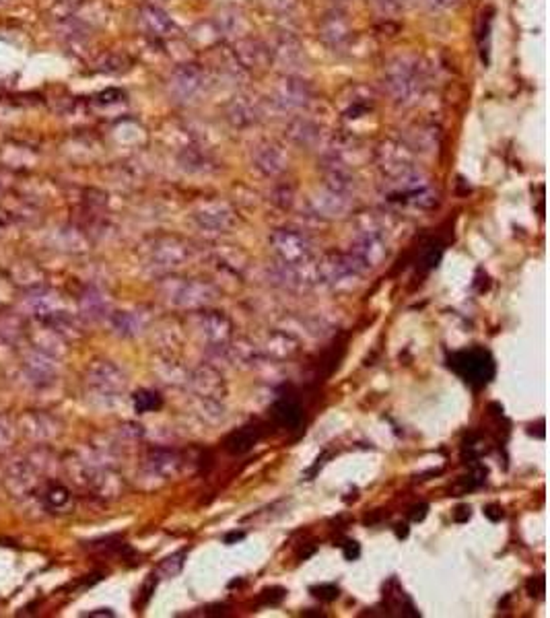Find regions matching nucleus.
Here are the masks:
<instances>
[{"label": "nucleus", "mask_w": 550, "mask_h": 618, "mask_svg": "<svg viewBox=\"0 0 550 618\" xmlns=\"http://www.w3.org/2000/svg\"><path fill=\"white\" fill-rule=\"evenodd\" d=\"M449 367L474 390L484 388L495 375V363L491 355L482 348L460 350L449 357Z\"/></svg>", "instance_id": "1"}, {"label": "nucleus", "mask_w": 550, "mask_h": 618, "mask_svg": "<svg viewBox=\"0 0 550 618\" xmlns=\"http://www.w3.org/2000/svg\"><path fill=\"white\" fill-rule=\"evenodd\" d=\"M2 484L14 499L31 497L39 486V468L31 460L19 458L14 462L6 464L2 474Z\"/></svg>", "instance_id": "2"}, {"label": "nucleus", "mask_w": 550, "mask_h": 618, "mask_svg": "<svg viewBox=\"0 0 550 618\" xmlns=\"http://www.w3.org/2000/svg\"><path fill=\"white\" fill-rule=\"evenodd\" d=\"M23 371L27 375V379L37 386V388H43V386H50L56 375H58V365H56V359L48 352H41L37 348H29L25 355H23Z\"/></svg>", "instance_id": "3"}, {"label": "nucleus", "mask_w": 550, "mask_h": 618, "mask_svg": "<svg viewBox=\"0 0 550 618\" xmlns=\"http://www.w3.org/2000/svg\"><path fill=\"white\" fill-rule=\"evenodd\" d=\"M17 427H19V431H21L27 439H31V441H35V443L50 441V439H54L56 433H58V429H54V419L48 417V415H41V412H37V410H27V412H23V415L19 417V421H17Z\"/></svg>", "instance_id": "4"}, {"label": "nucleus", "mask_w": 550, "mask_h": 618, "mask_svg": "<svg viewBox=\"0 0 550 618\" xmlns=\"http://www.w3.org/2000/svg\"><path fill=\"white\" fill-rule=\"evenodd\" d=\"M87 381L97 392H118L124 388V377L116 367H112L106 361H97L87 371Z\"/></svg>", "instance_id": "5"}, {"label": "nucleus", "mask_w": 550, "mask_h": 618, "mask_svg": "<svg viewBox=\"0 0 550 618\" xmlns=\"http://www.w3.org/2000/svg\"><path fill=\"white\" fill-rule=\"evenodd\" d=\"M41 501H43L46 509L52 511V513H64V511H68L72 507V495H70V490L64 484H58V482H52L43 490Z\"/></svg>", "instance_id": "6"}, {"label": "nucleus", "mask_w": 550, "mask_h": 618, "mask_svg": "<svg viewBox=\"0 0 550 618\" xmlns=\"http://www.w3.org/2000/svg\"><path fill=\"white\" fill-rule=\"evenodd\" d=\"M273 417H275V421L278 425L288 427V429H295V427H299V423H301V419H303V412H301V406H299L295 400H291V398H282V400H278L275 404V408H273Z\"/></svg>", "instance_id": "7"}, {"label": "nucleus", "mask_w": 550, "mask_h": 618, "mask_svg": "<svg viewBox=\"0 0 550 618\" xmlns=\"http://www.w3.org/2000/svg\"><path fill=\"white\" fill-rule=\"evenodd\" d=\"M258 429L254 427H244V429H239V431H235V433H231L229 437H227V441H225V450L229 452V454H235V456H239V454H246L248 450H252V446L258 441Z\"/></svg>", "instance_id": "8"}, {"label": "nucleus", "mask_w": 550, "mask_h": 618, "mask_svg": "<svg viewBox=\"0 0 550 618\" xmlns=\"http://www.w3.org/2000/svg\"><path fill=\"white\" fill-rule=\"evenodd\" d=\"M25 321L21 319V315L17 313H2L0 315V338L8 340V342H14L19 336H23L25 332Z\"/></svg>", "instance_id": "9"}, {"label": "nucleus", "mask_w": 550, "mask_h": 618, "mask_svg": "<svg viewBox=\"0 0 550 618\" xmlns=\"http://www.w3.org/2000/svg\"><path fill=\"white\" fill-rule=\"evenodd\" d=\"M14 437H17V425L6 415L0 412V458L12 450Z\"/></svg>", "instance_id": "10"}, {"label": "nucleus", "mask_w": 550, "mask_h": 618, "mask_svg": "<svg viewBox=\"0 0 550 618\" xmlns=\"http://www.w3.org/2000/svg\"><path fill=\"white\" fill-rule=\"evenodd\" d=\"M135 406L138 412H150L161 406V400L155 392H138L135 396Z\"/></svg>", "instance_id": "11"}, {"label": "nucleus", "mask_w": 550, "mask_h": 618, "mask_svg": "<svg viewBox=\"0 0 550 618\" xmlns=\"http://www.w3.org/2000/svg\"><path fill=\"white\" fill-rule=\"evenodd\" d=\"M311 594H313L315 598L324 600V602H332V600H336V598L340 596V594H338V588L332 586V584L315 586V588H311Z\"/></svg>", "instance_id": "12"}, {"label": "nucleus", "mask_w": 550, "mask_h": 618, "mask_svg": "<svg viewBox=\"0 0 550 618\" xmlns=\"http://www.w3.org/2000/svg\"><path fill=\"white\" fill-rule=\"evenodd\" d=\"M264 602L266 604H278L282 598H284V590H280V588H273V590H266L264 592Z\"/></svg>", "instance_id": "13"}, {"label": "nucleus", "mask_w": 550, "mask_h": 618, "mask_svg": "<svg viewBox=\"0 0 550 618\" xmlns=\"http://www.w3.org/2000/svg\"><path fill=\"white\" fill-rule=\"evenodd\" d=\"M359 552H361V548H359L357 542H346V546H344V557H346L348 561H355V559L359 557Z\"/></svg>", "instance_id": "14"}, {"label": "nucleus", "mask_w": 550, "mask_h": 618, "mask_svg": "<svg viewBox=\"0 0 550 618\" xmlns=\"http://www.w3.org/2000/svg\"><path fill=\"white\" fill-rule=\"evenodd\" d=\"M453 519H455V521H468V519H470V507H468V505H460V507L453 511Z\"/></svg>", "instance_id": "15"}, {"label": "nucleus", "mask_w": 550, "mask_h": 618, "mask_svg": "<svg viewBox=\"0 0 550 618\" xmlns=\"http://www.w3.org/2000/svg\"><path fill=\"white\" fill-rule=\"evenodd\" d=\"M484 513H487V517H491L493 521H499V519L503 517V509H501L499 505H489V507L484 509Z\"/></svg>", "instance_id": "16"}, {"label": "nucleus", "mask_w": 550, "mask_h": 618, "mask_svg": "<svg viewBox=\"0 0 550 618\" xmlns=\"http://www.w3.org/2000/svg\"><path fill=\"white\" fill-rule=\"evenodd\" d=\"M426 515V505H416L411 509V519L413 521H420Z\"/></svg>", "instance_id": "17"}, {"label": "nucleus", "mask_w": 550, "mask_h": 618, "mask_svg": "<svg viewBox=\"0 0 550 618\" xmlns=\"http://www.w3.org/2000/svg\"><path fill=\"white\" fill-rule=\"evenodd\" d=\"M83 617H114V612L108 610V608H101V610H95V612H85Z\"/></svg>", "instance_id": "18"}]
</instances>
